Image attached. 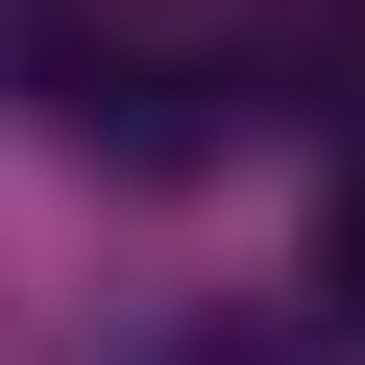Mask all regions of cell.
<instances>
[{
	"label": "cell",
	"mask_w": 365,
	"mask_h": 365,
	"mask_svg": "<svg viewBox=\"0 0 365 365\" xmlns=\"http://www.w3.org/2000/svg\"><path fill=\"white\" fill-rule=\"evenodd\" d=\"M49 122H73L98 170H220L244 49H220V25H146V0H98V25H49Z\"/></svg>",
	"instance_id": "obj_1"
}]
</instances>
